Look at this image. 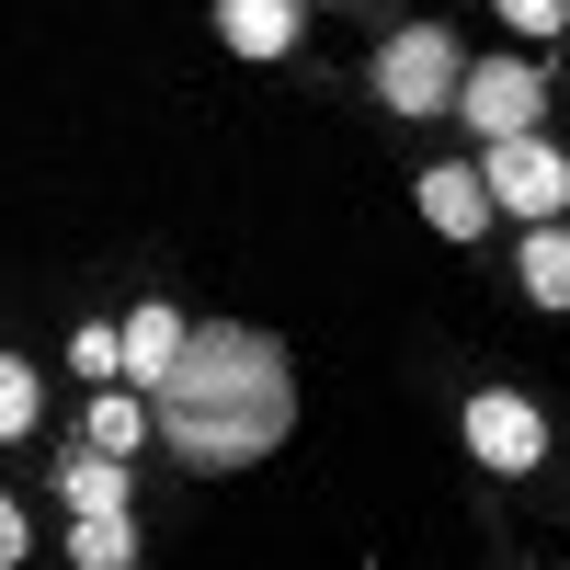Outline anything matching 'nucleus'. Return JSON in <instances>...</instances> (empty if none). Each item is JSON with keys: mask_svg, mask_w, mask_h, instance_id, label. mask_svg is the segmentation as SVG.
Here are the masks:
<instances>
[{"mask_svg": "<svg viewBox=\"0 0 570 570\" xmlns=\"http://www.w3.org/2000/svg\"><path fill=\"white\" fill-rule=\"evenodd\" d=\"M160 434L195 456V468H252L297 434V376H285V343L274 331H240V320H206L183 331L171 376L149 389Z\"/></svg>", "mask_w": 570, "mask_h": 570, "instance_id": "obj_1", "label": "nucleus"}, {"mask_svg": "<svg viewBox=\"0 0 570 570\" xmlns=\"http://www.w3.org/2000/svg\"><path fill=\"white\" fill-rule=\"evenodd\" d=\"M456 80H468V58H456L445 23H400L389 46H376V104L389 115H445Z\"/></svg>", "mask_w": 570, "mask_h": 570, "instance_id": "obj_2", "label": "nucleus"}, {"mask_svg": "<svg viewBox=\"0 0 570 570\" xmlns=\"http://www.w3.org/2000/svg\"><path fill=\"white\" fill-rule=\"evenodd\" d=\"M456 434H468V456H480L491 480H525V468L548 456V411L513 400V389H480V400L456 411Z\"/></svg>", "mask_w": 570, "mask_h": 570, "instance_id": "obj_3", "label": "nucleus"}, {"mask_svg": "<svg viewBox=\"0 0 570 570\" xmlns=\"http://www.w3.org/2000/svg\"><path fill=\"white\" fill-rule=\"evenodd\" d=\"M480 171H491V206H513V217H559L570 206V160L548 149V137L525 126V137H491V149H480Z\"/></svg>", "mask_w": 570, "mask_h": 570, "instance_id": "obj_4", "label": "nucleus"}, {"mask_svg": "<svg viewBox=\"0 0 570 570\" xmlns=\"http://www.w3.org/2000/svg\"><path fill=\"white\" fill-rule=\"evenodd\" d=\"M456 115L480 126V149H491V137H525V126H548V80L525 58H480L456 80Z\"/></svg>", "mask_w": 570, "mask_h": 570, "instance_id": "obj_5", "label": "nucleus"}, {"mask_svg": "<svg viewBox=\"0 0 570 570\" xmlns=\"http://www.w3.org/2000/svg\"><path fill=\"white\" fill-rule=\"evenodd\" d=\"M183 331H195V320H183V308H126V331H115V376H126V389H160V376H171V354H183Z\"/></svg>", "mask_w": 570, "mask_h": 570, "instance_id": "obj_6", "label": "nucleus"}, {"mask_svg": "<svg viewBox=\"0 0 570 570\" xmlns=\"http://www.w3.org/2000/svg\"><path fill=\"white\" fill-rule=\"evenodd\" d=\"M422 228H445V240H480V228H491V171H480V160L422 171Z\"/></svg>", "mask_w": 570, "mask_h": 570, "instance_id": "obj_7", "label": "nucleus"}, {"mask_svg": "<svg viewBox=\"0 0 570 570\" xmlns=\"http://www.w3.org/2000/svg\"><path fill=\"white\" fill-rule=\"evenodd\" d=\"M217 46L228 58H285L297 46V0H217Z\"/></svg>", "mask_w": 570, "mask_h": 570, "instance_id": "obj_8", "label": "nucleus"}, {"mask_svg": "<svg viewBox=\"0 0 570 570\" xmlns=\"http://www.w3.org/2000/svg\"><path fill=\"white\" fill-rule=\"evenodd\" d=\"M513 263H525V297H537V308H570V228H559V217H537Z\"/></svg>", "mask_w": 570, "mask_h": 570, "instance_id": "obj_9", "label": "nucleus"}, {"mask_svg": "<svg viewBox=\"0 0 570 570\" xmlns=\"http://www.w3.org/2000/svg\"><path fill=\"white\" fill-rule=\"evenodd\" d=\"M149 400H115V376H104V400H91L80 411V445H104V456H137V445H149Z\"/></svg>", "mask_w": 570, "mask_h": 570, "instance_id": "obj_10", "label": "nucleus"}, {"mask_svg": "<svg viewBox=\"0 0 570 570\" xmlns=\"http://www.w3.org/2000/svg\"><path fill=\"white\" fill-rule=\"evenodd\" d=\"M58 491H69V513H126V456H104V445H80V456L58 468Z\"/></svg>", "mask_w": 570, "mask_h": 570, "instance_id": "obj_11", "label": "nucleus"}, {"mask_svg": "<svg viewBox=\"0 0 570 570\" xmlns=\"http://www.w3.org/2000/svg\"><path fill=\"white\" fill-rule=\"evenodd\" d=\"M35 422H46V389H35V365H23V354H0V445H23Z\"/></svg>", "mask_w": 570, "mask_h": 570, "instance_id": "obj_12", "label": "nucleus"}, {"mask_svg": "<svg viewBox=\"0 0 570 570\" xmlns=\"http://www.w3.org/2000/svg\"><path fill=\"white\" fill-rule=\"evenodd\" d=\"M69 559H80V570H126V559H137L126 513H80V525H69Z\"/></svg>", "mask_w": 570, "mask_h": 570, "instance_id": "obj_13", "label": "nucleus"}, {"mask_svg": "<svg viewBox=\"0 0 570 570\" xmlns=\"http://www.w3.org/2000/svg\"><path fill=\"white\" fill-rule=\"evenodd\" d=\"M491 12H502L513 35H559V23H570V0H491Z\"/></svg>", "mask_w": 570, "mask_h": 570, "instance_id": "obj_14", "label": "nucleus"}, {"mask_svg": "<svg viewBox=\"0 0 570 570\" xmlns=\"http://www.w3.org/2000/svg\"><path fill=\"white\" fill-rule=\"evenodd\" d=\"M69 365H80V376H115V331H104V320H91V331H80V343H69Z\"/></svg>", "mask_w": 570, "mask_h": 570, "instance_id": "obj_15", "label": "nucleus"}, {"mask_svg": "<svg viewBox=\"0 0 570 570\" xmlns=\"http://www.w3.org/2000/svg\"><path fill=\"white\" fill-rule=\"evenodd\" d=\"M0 570H23V502L0 491Z\"/></svg>", "mask_w": 570, "mask_h": 570, "instance_id": "obj_16", "label": "nucleus"}]
</instances>
